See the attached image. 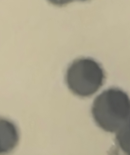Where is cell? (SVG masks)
I'll return each instance as SVG.
<instances>
[{
    "mask_svg": "<svg viewBox=\"0 0 130 155\" xmlns=\"http://www.w3.org/2000/svg\"><path fill=\"white\" fill-rule=\"evenodd\" d=\"M92 113L95 123L103 130L117 132L130 117V98L120 89H108L95 98Z\"/></svg>",
    "mask_w": 130,
    "mask_h": 155,
    "instance_id": "obj_1",
    "label": "cell"
},
{
    "mask_svg": "<svg viewBox=\"0 0 130 155\" xmlns=\"http://www.w3.org/2000/svg\"><path fill=\"white\" fill-rule=\"evenodd\" d=\"M104 71L98 62L91 58L75 60L66 71V84L73 94L82 97H89L102 86Z\"/></svg>",
    "mask_w": 130,
    "mask_h": 155,
    "instance_id": "obj_2",
    "label": "cell"
},
{
    "mask_svg": "<svg viewBox=\"0 0 130 155\" xmlns=\"http://www.w3.org/2000/svg\"><path fill=\"white\" fill-rule=\"evenodd\" d=\"M19 140L18 129L12 121L0 118V154L12 151Z\"/></svg>",
    "mask_w": 130,
    "mask_h": 155,
    "instance_id": "obj_3",
    "label": "cell"
},
{
    "mask_svg": "<svg viewBox=\"0 0 130 155\" xmlns=\"http://www.w3.org/2000/svg\"><path fill=\"white\" fill-rule=\"evenodd\" d=\"M115 139L121 149L130 155V117L117 131Z\"/></svg>",
    "mask_w": 130,
    "mask_h": 155,
    "instance_id": "obj_4",
    "label": "cell"
},
{
    "mask_svg": "<svg viewBox=\"0 0 130 155\" xmlns=\"http://www.w3.org/2000/svg\"><path fill=\"white\" fill-rule=\"evenodd\" d=\"M74 0H48V1L51 4L55 5V6L62 7L67 5L68 3L72 2ZM80 1H86L87 0H78Z\"/></svg>",
    "mask_w": 130,
    "mask_h": 155,
    "instance_id": "obj_5",
    "label": "cell"
}]
</instances>
